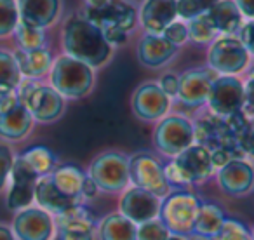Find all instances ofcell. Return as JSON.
Wrapping results in <instances>:
<instances>
[{"label":"cell","mask_w":254,"mask_h":240,"mask_svg":"<svg viewBox=\"0 0 254 240\" xmlns=\"http://www.w3.org/2000/svg\"><path fill=\"white\" fill-rule=\"evenodd\" d=\"M244 94H246V106L254 110V77H249V80L244 84Z\"/></svg>","instance_id":"7bdbcfd3"},{"label":"cell","mask_w":254,"mask_h":240,"mask_svg":"<svg viewBox=\"0 0 254 240\" xmlns=\"http://www.w3.org/2000/svg\"><path fill=\"white\" fill-rule=\"evenodd\" d=\"M26 164L30 166V169L37 174V176H46L51 174L56 169L58 159L47 146H32L26 150L23 155H19Z\"/></svg>","instance_id":"f1b7e54d"},{"label":"cell","mask_w":254,"mask_h":240,"mask_svg":"<svg viewBox=\"0 0 254 240\" xmlns=\"http://www.w3.org/2000/svg\"><path fill=\"white\" fill-rule=\"evenodd\" d=\"M56 240H96L98 219L84 204L54 216Z\"/></svg>","instance_id":"8fae6325"},{"label":"cell","mask_w":254,"mask_h":240,"mask_svg":"<svg viewBox=\"0 0 254 240\" xmlns=\"http://www.w3.org/2000/svg\"><path fill=\"white\" fill-rule=\"evenodd\" d=\"M171 232L159 218L138 225V240H167Z\"/></svg>","instance_id":"d590c367"},{"label":"cell","mask_w":254,"mask_h":240,"mask_svg":"<svg viewBox=\"0 0 254 240\" xmlns=\"http://www.w3.org/2000/svg\"><path fill=\"white\" fill-rule=\"evenodd\" d=\"M85 2H87L91 7H101L103 4H106V2H108V0H85Z\"/></svg>","instance_id":"bcb514c9"},{"label":"cell","mask_w":254,"mask_h":240,"mask_svg":"<svg viewBox=\"0 0 254 240\" xmlns=\"http://www.w3.org/2000/svg\"><path fill=\"white\" fill-rule=\"evenodd\" d=\"M132 112L145 122H157L167 115L171 98L160 89L157 82H145L132 94Z\"/></svg>","instance_id":"9a60e30c"},{"label":"cell","mask_w":254,"mask_h":240,"mask_svg":"<svg viewBox=\"0 0 254 240\" xmlns=\"http://www.w3.org/2000/svg\"><path fill=\"white\" fill-rule=\"evenodd\" d=\"M240 42L244 44V47L247 49L249 54H254V21L247 23L242 28V33H240Z\"/></svg>","instance_id":"60d3db41"},{"label":"cell","mask_w":254,"mask_h":240,"mask_svg":"<svg viewBox=\"0 0 254 240\" xmlns=\"http://www.w3.org/2000/svg\"><path fill=\"white\" fill-rule=\"evenodd\" d=\"M37 176L30 166L21 159L16 157L14 166L11 171V178H9V191L5 204H7L9 211H21L26 209L35 202V184H37Z\"/></svg>","instance_id":"4fadbf2b"},{"label":"cell","mask_w":254,"mask_h":240,"mask_svg":"<svg viewBox=\"0 0 254 240\" xmlns=\"http://www.w3.org/2000/svg\"><path fill=\"white\" fill-rule=\"evenodd\" d=\"M12 232L18 240H54L56 223L54 216L40 207H26L16 212Z\"/></svg>","instance_id":"7c38bea8"},{"label":"cell","mask_w":254,"mask_h":240,"mask_svg":"<svg viewBox=\"0 0 254 240\" xmlns=\"http://www.w3.org/2000/svg\"><path fill=\"white\" fill-rule=\"evenodd\" d=\"M160 89L166 92L169 98H176L178 87H180V77H176L174 73H167L160 78Z\"/></svg>","instance_id":"ab89813d"},{"label":"cell","mask_w":254,"mask_h":240,"mask_svg":"<svg viewBox=\"0 0 254 240\" xmlns=\"http://www.w3.org/2000/svg\"><path fill=\"white\" fill-rule=\"evenodd\" d=\"M16 4H18L19 21L42 30L56 21L61 7L60 0H16Z\"/></svg>","instance_id":"d6986e66"},{"label":"cell","mask_w":254,"mask_h":240,"mask_svg":"<svg viewBox=\"0 0 254 240\" xmlns=\"http://www.w3.org/2000/svg\"><path fill=\"white\" fill-rule=\"evenodd\" d=\"M51 85L64 99H78L91 92L94 85V71L89 64L71 56H60L54 60L49 71Z\"/></svg>","instance_id":"3957f363"},{"label":"cell","mask_w":254,"mask_h":240,"mask_svg":"<svg viewBox=\"0 0 254 240\" xmlns=\"http://www.w3.org/2000/svg\"><path fill=\"white\" fill-rule=\"evenodd\" d=\"M167 240H188V237H183V235H176V233H171L169 239Z\"/></svg>","instance_id":"c3c4849f"},{"label":"cell","mask_w":254,"mask_h":240,"mask_svg":"<svg viewBox=\"0 0 254 240\" xmlns=\"http://www.w3.org/2000/svg\"><path fill=\"white\" fill-rule=\"evenodd\" d=\"M14 58H16V63H18L19 71H21V77L33 78V80H39L40 77L49 73L51 66L54 63L53 54L46 47L33 49V51L16 49Z\"/></svg>","instance_id":"cb8c5ba5"},{"label":"cell","mask_w":254,"mask_h":240,"mask_svg":"<svg viewBox=\"0 0 254 240\" xmlns=\"http://www.w3.org/2000/svg\"><path fill=\"white\" fill-rule=\"evenodd\" d=\"M19 101L28 108L33 120L40 124H51L64 112V98L53 85L40 84L33 78H21L18 85Z\"/></svg>","instance_id":"277c9868"},{"label":"cell","mask_w":254,"mask_h":240,"mask_svg":"<svg viewBox=\"0 0 254 240\" xmlns=\"http://www.w3.org/2000/svg\"><path fill=\"white\" fill-rule=\"evenodd\" d=\"M214 70H188L180 77V87H178L176 98L188 108H198L202 105H207L211 85L216 80Z\"/></svg>","instance_id":"e0dca14e"},{"label":"cell","mask_w":254,"mask_h":240,"mask_svg":"<svg viewBox=\"0 0 254 240\" xmlns=\"http://www.w3.org/2000/svg\"><path fill=\"white\" fill-rule=\"evenodd\" d=\"M164 37H166L167 40H169L173 46H181L183 42H187L188 39V28L183 25V23H171L169 26H167L166 30H164L162 33Z\"/></svg>","instance_id":"74e56055"},{"label":"cell","mask_w":254,"mask_h":240,"mask_svg":"<svg viewBox=\"0 0 254 240\" xmlns=\"http://www.w3.org/2000/svg\"><path fill=\"white\" fill-rule=\"evenodd\" d=\"M214 240H253V235L239 219L226 218Z\"/></svg>","instance_id":"836d02e7"},{"label":"cell","mask_w":254,"mask_h":240,"mask_svg":"<svg viewBox=\"0 0 254 240\" xmlns=\"http://www.w3.org/2000/svg\"><path fill=\"white\" fill-rule=\"evenodd\" d=\"M96 240H138V225L120 212H112L98 221Z\"/></svg>","instance_id":"d4e9b609"},{"label":"cell","mask_w":254,"mask_h":240,"mask_svg":"<svg viewBox=\"0 0 254 240\" xmlns=\"http://www.w3.org/2000/svg\"><path fill=\"white\" fill-rule=\"evenodd\" d=\"M188 240H214V239H209V237H202V235H197V233H191L188 237Z\"/></svg>","instance_id":"7dc6e473"},{"label":"cell","mask_w":254,"mask_h":240,"mask_svg":"<svg viewBox=\"0 0 254 240\" xmlns=\"http://www.w3.org/2000/svg\"><path fill=\"white\" fill-rule=\"evenodd\" d=\"M19 23V12L16 0H0V39L14 33Z\"/></svg>","instance_id":"d6a6232c"},{"label":"cell","mask_w":254,"mask_h":240,"mask_svg":"<svg viewBox=\"0 0 254 240\" xmlns=\"http://www.w3.org/2000/svg\"><path fill=\"white\" fill-rule=\"evenodd\" d=\"M129 178L132 186L143 188L159 198L167 197L173 191L164 173V166L152 153L139 152L129 157Z\"/></svg>","instance_id":"52a82bcc"},{"label":"cell","mask_w":254,"mask_h":240,"mask_svg":"<svg viewBox=\"0 0 254 240\" xmlns=\"http://www.w3.org/2000/svg\"><path fill=\"white\" fill-rule=\"evenodd\" d=\"M251 235H253V240H254V228H253V232H251Z\"/></svg>","instance_id":"681fc988"},{"label":"cell","mask_w":254,"mask_h":240,"mask_svg":"<svg viewBox=\"0 0 254 240\" xmlns=\"http://www.w3.org/2000/svg\"><path fill=\"white\" fill-rule=\"evenodd\" d=\"M176 46L169 42L164 35H145L138 46V60L148 68H159L173 60L176 54Z\"/></svg>","instance_id":"7402d4cb"},{"label":"cell","mask_w":254,"mask_h":240,"mask_svg":"<svg viewBox=\"0 0 254 240\" xmlns=\"http://www.w3.org/2000/svg\"><path fill=\"white\" fill-rule=\"evenodd\" d=\"M35 202H37V207L44 209V211H47L53 216H58L66 211V209L73 207V205H78V204H75L73 200H70L68 197H64V195L54 186L51 174L40 176L39 180H37Z\"/></svg>","instance_id":"603a6c76"},{"label":"cell","mask_w":254,"mask_h":240,"mask_svg":"<svg viewBox=\"0 0 254 240\" xmlns=\"http://www.w3.org/2000/svg\"><path fill=\"white\" fill-rule=\"evenodd\" d=\"M162 198L138 186H129L120 193L119 212L131 219L136 225H141L150 219L159 218Z\"/></svg>","instance_id":"5bb4252c"},{"label":"cell","mask_w":254,"mask_h":240,"mask_svg":"<svg viewBox=\"0 0 254 240\" xmlns=\"http://www.w3.org/2000/svg\"><path fill=\"white\" fill-rule=\"evenodd\" d=\"M21 78L14 53L0 49V89H18Z\"/></svg>","instance_id":"4dcf8cb0"},{"label":"cell","mask_w":254,"mask_h":240,"mask_svg":"<svg viewBox=\"0 0 254 240\" xmlns=\"http://www.w3.org/2000/svg\"><path fill=\"white\" fill-rule=\"evenodd\" d=\"M33 122L32 113L19 101L11 110L0 113V138L5 141H19L30 134Z\"/></svg>","instance_id":"44dd1931"},{"label":"cell","mask_w":254,"mask_h":240,"mask_svg":"<svg viewBox=\"0 0 254 240\" xmlns=\"http://www.w3.org/2000/svg\"><path fill=\"white\" fill-rule=\"evenodd\" d=\"M63 47L71 56L91 68L105 64L112 56V46L106 42L101 28L89 19L71 18L63 30Z\"/></svg>","instance_id":"6da1fadb"},{"label":"cell","mask_w":254,"mask_h":240,"mask_svg":"<svg viewBox=\"0 0 254 240\" xmlns=\"http://www.w3.org/2000/svg\"><path fill=\"white\" fill-rule=\"evenodd\" d=\"M207 105L212 115L216 117H228L237 112H242L246 106L244 84L235 75L216 77V80L211 85Z\"/></svg>","instance_id":"9c48e42d"},{"label":"cell","mask_w":254,"mask_h":240,"mask_svg":"<svg viewBox=\"0 0 254 240\" xmlns=\"http://www.w3.org/2000/svg\"><path fill=\"white\" fill-rule=\"evenodd\" d=\"M14 39L18 42V49L23 51H33V49H42L46 46V33L42 28H35V26L28 25V23L19 21L14 28Z\"/></svg>","instance_id":"f546056e"},{"label":"cell","mask_w":254,"mask_h":240,"mask_svg":"<svg viewBox=\"0 0 254 240\" xmlns=\"http://www.w3.org/2000/svg\"><path fill=\"white\" fill-rule=\"evenodd\" d=\"M176 16V0H146L141 7V23L152 35H162Z\"/></svg>","instance_id":"ffe728a7"},{"label":"cell","mask_w":254,"mask_h":240,"mask_svg":"<svg viewBox=\"0 0 254 240\" xmlns=\"http://www.w3.org/2000/svg\"><path fill=\"white\" fill-rule=\"evenodd\" d=\"M251 77H254V70H253V71H251Z\"/></svg>","instance_id":"f907efd6"},{"label":"cell","mask_w":254,"mask_h":240,"mask_svg":"<svg viewBox=\"0 0 254 240\" xmlns=\"http://www.w3.org/2000/svg\"><path fill=\"white\" fill-rule=\"evenodd\" d=\"M195 141V127L187 117L169 115L164 117L153 131V143L160 153L176 157L191 146Z\"/></svg>","instance_id":"ba28073f"},{"label":"cell","mask_w":254,"mask_h":240,"mask_svg":"<svg viewBox=\"0 0 254 240\" xmlns=\"http://www.w3.org/2000/svg\"><path fill=\"white\" fill-rule=\"evenodd\" d=\"M218 186L225 195L244 197L254 191V167L246 159H232L218 169Z\"/></svg>","instance_id":"2e32d148"},{"label":"cell","mask_w":254,"mask_h":240,"mask_svg":"<svg viewBox=\"0 0 254 240\" xmlns=\"http://www.w3.org/2000/svg\"><path fill=\"white\" fill-rule=\"evenodd\" d=\"M103 35H105L106 42L112 46V44H117V46H120V44H124L127 40V32L122 28H119V26H103L101 28Z\"/></svg>","instance_id":"f35d334b"},{"label":"cell","mask_w":254,"mask_h":240,"mask_svg":"<svg viewBox=\"0 0 254 240\" xmlns=\"http://www.w3.org/2000/svg\"><path fill=\"white\" fill-rule=\"evenodd\" d=\"M98 193H99V188L96 186V183L89 176H85V181L82 184V198H84V202L98 197Z\"/></svg>","instance_id":"b9f144b4"},{"label":"cell","mask_w":254,"mask_h":240,"mask_svg":"<svg viewBox=\"0 0 254 240\" xmlns=\"http://www.w3.org/2000/svg\"><path fill=\"white\" fill-rule=\"evenodd\" d=\"M200 205L202 200L197 195L185 188H178L162 198L159 219L167 226L171 233L190 237L193 233L195 219Z\"/></svg>","instance_id":"5b68a950"},{"label":"cell","mask_w":254,"mask_h":240,"mask_svg":"<svg viewBox=\"0 0 254 240\" xmlns=\"http://www.w3.org/2000/svg\"><path fill=\"white\" fill-rule=\"evenodd\" d=\"M87 176L96 183L99 191L122 193L131 184L129 178V157L122 152H103L91 162Z\"/></svg>","instance_id":"8992f818"},{"label":"cell","mask_w":254,"mask_h":240,"mask_svg":"<svg viewBox=\"0 0 254 240\" xmlns=\"http://www.w3.org/2000/svg\"><path fill=\"white\" fill-rule=\"evenodd\" d=\"M14 160L16 157L11 146L5 145V143H0V191L5 190V186H7Z\"/></svg>","instance_id":"8d00e7d4"},{"label":"cell","mask_w":254,"mask_h":240,"mask_svg":"<svg viewBox=\"0 0 254 240\" xmlns=\"http://www.w3.org/2000/svg\"><path fill=\"white\" fill-rule=\"evenodd\" d=\"M216 33H218V30H216L214 25L211 23L207 12L190 19V25H188V37H190L193 42H197V44L211 42V40L216 37Z\"/></svg>","instance_id":"1f68e13d"},{"label":"cell","mask_w":254,"mask_h":240,"mask_svg":"<svg viewBox=\"0 0 254 240\" xmlns=\"http://www.w3.org/2000/svg\"><path fill=\"white\" fill-rule=\"evenodd\" d=\"M207 60L211 70H214L216 73L235 75L246 70L249 63V53L240 42V39L225 35L211 46Z\"/></svg>","instance_id":"30bf717a"},{"label":"cell","mask_w":254,"mask_h":240,"mask_svg":"<svg viewBox=\"0 0 254 240\" xmlns=\"http://www.w3.org/2000/svg\"><path fill=\"white\" fill-rule=\"evenodd\" d=\"M87 174L77 166H60L51 173L53 183L64 197L73 200L75 204H84L82 198V184Z\"/></svg>","instance_id":"484cf974"},{"label":"cell","mask_w":254,"mask_h":240,"mask_svg":"<svg viewBox=\"0 0 254 240\" xmlns=\"http://www.w3.org/2000/svg\"><path fill=\"white\" fill-rule=\"evenodd\" d=\"M226 216L219 205L216 204H204L202 202L200 209H198L197 219H195V228L193 233L202 237H209L214 239L221 230L223 223H225Z\"/></svg>","instance_id":"83f0119b"},{"label":"cell","mask_w":254,"mask_h":240,"mask_svg":"<svg viewBox=\"0 0 254 240\" xmlns=\"http://www.w3.org/2000/svg\"><path fill=\"white\" fill-rule=\"evenodd\" d=\"M0 240H18L12 232L11 226L4 225V223H0Z\"/></svg>","instance_id":"f6af8a7d"},{"label":"cell","mask_w":254,"mask_h":240,"mask_svg":"<svg viewBox=\"0 0 254 240\" xmlns=\"http://www.w3.org/2000/svg\"><path fill=\"white\" fill-rule=\"evenodd\" d=\"M89 21L96 26H119L122 30H131L136 21V12L131 5H127L122 0H108L101 7H91Z\"/></svg>","instance_id":"ac0fdd59"},{"label":"cell","mask_w":254,"mask_h":240,"mask_svg":"<svg viewBox=\"0 0 254 240\" xmlns=\"http://www.w3.org/2000/svg\"><path fill=\"white\" fill-rule=\"evenodd\" d=\"M235 4L240 14L247 16V18H254V0H235Z\"/></svg>","instance_id":"ee69618b"},{"label":"cell","mask_w":254,"mask_h":240,"mask_svg":"<svg viewBox=\"0 0 254 240\" xmlns=\"http://www.w3.org/2000/svg\"><path fill=\"white\" fill-rule=\"evenodd\" d=\"M211 150L204 145H191L176 155L173 162L164 166V173L171 188H187L190 184H200L214 174Z\"/></svg>","instance_id":"7a4b0ae2"},{"label":"cell","mask_w":254,"mask_h":240,"mask_svg":"<svg viewBox=\"0 0 254 240\" xmlns=\"http://www.w3.org/2000/svg\"><path fill=\"white\" fill-rule=\"evenodd\" d=\"M218 0H176L178 14L185 19H193L205 14Z\"/></svg>","instance_id":"e575fe53"},{"label":"cell","mask_w":254,"mask_h":240,"mask_svg":"<svg viewBox=\"0 0 254 240\" xmlns=\"http://www.w3.org/2000/svg\"><path fill=\"white\" fill-rule=\"evenodd\" d=\"M207 16L214 28L218 32H223L226 35H232L233 32L240 28L242 23V14L239 7L232 0H218L214 5L207 11Z\"/></svg>","instance_id":"4316f807"}]
</instances>
